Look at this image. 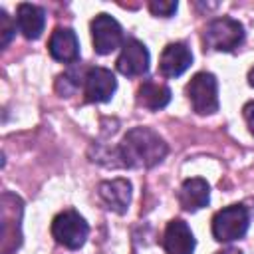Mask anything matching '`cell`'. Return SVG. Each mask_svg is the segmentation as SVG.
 <instances>
[{"mask_svg":"<svg viewBox=\"0 0 254 254\" xmlns=\"http://www.w3.org/2000/svg\"><path fill=\"white\" fill-rule=\"evenodd\" d=\"M169 153L165 139L149 127H133L125 133L117 147V159L123 167L151 169L159 165Z\"/></svg>","mask_w":254,"mask_h":254,"instance_id":"6da1fadb","label":"cell"},{"mask_svg":"<svg viewBox=\"0 0 254 254\" xmlns=\"http://www.w3.org/2000/svg\"><path fill=\"white\" fill-rule=\"evenodd\" d=\"M204 48L214 52H232L244 42V26L228 16L214 18L206 24L202 34Z\"/></svg>","mask_w":254,"mask_h":254,"instance_id":"7a4b0ae2","label":"cell"},{"mask_svg":"<svg viewBox=\"0 0 254 254\" xmlns=\"http://www.w3.org/2000/svg\"><path fill=\"white\" fill-rule=\"evenodd\" d=\"M24 212V202L12 192L2 194L0 206V226H2V254H12L22 244L20 220Z\"/></svg>","mask_w":254,"mask_h":254,"instance_id":"3957f363","label":"cell"},{"mask_svg":"<svg viewBox=\"0 0 254 254\" xmlns=\"http://www.w3.org/2000/svg\"><path fill=\"white\" fill-rule=\"evenodd\" d=\"M87 234H89V226H87L85 218L73 208L60 212L52 220V236L56 238L58 244H62L69 250L81 248L87 240Z\"/></svg>","mask_w":254,"mask_h":254,"instance_id":"277c9868","label":"cell"},{"mask_svg":"<svg viewBox=\"0 0 254 254\" xmlns=\"http://www.w3.org/2000/svg\"><path fill=\"white\" fill-rule=\"evenodd\" d=\"M250 216L246 206L230 204L212 216V236L218 242H232L246 234Z\"/></svg>","mask_w":254,"mask_h":254,"instance_id":"5b68a950","label":"cell"},{"mask_svg":"<svg viewBox=\"0 0 254 254\" xmlns=\"http://www.w3.org/2000/svg\"><path fill=\"white\" fill-rule=\"evenodd\" d=\"M187 95L192 109L198 115H210L218 111V83L208 71H198L187 85Z\"/></svg>","mask_w":254,"mask_h":254,"instance_id":"8992f818","label":"cell"},{"mask_svg":"<svg viewBox=\"0 0 254 254\" xmlns=\"http://www.w3.org/2000/svg\"><path fill=\"white\" fill-rule=\"evenodd\" d=\"M91 40H93V50L99 56H107L121 46L123 28L113 16L97 14L91 20Z\"/></svg>","mask_w":254,"mask_h":254,"instance_id":"52a82bcc","label":"cell"},{"mask_svg":"<svg viewBox=\"0 0 254 254\" xmlns=\"http://www.w3.org/2000/svg\"><path fill=\"white\" fill-rule=\"evenodd\" d=\"M117 79L107 67H87L83 73V93L89 103H105L113 97Z\"/></svg>","mask_w":254,"mask_h":254,"instance_id":"ba28073f","label":"cell"},{"mask_svg":"<svg viewBox=\"0 0 254 254\" xmlns=\"http://www.w3.org/2000/svg\"><path fill=\"white\" fill-rule=\"evenodd\" d=\"M149 50L145 48L143 42L139 40H127L121 48V54L115 62L117 65V71L127 75V77H137V75H143L147 73L149 69Z\"/></svg>","mask_w":254,"mask_h":254,"instance_id":"9c48e42d","label":"cell"},{"mask_svg":"<svg viewBox=\"0 0 254 254\" xmlns=\"http://www.w3.org/2000/svg\"><path fill=\"white\" fill-rule=\"evenodd\" d=\"M97 194L107 210H113L117 214H125L131 202V183L127 179H111L103 181L97 187Z\"/></svg>","mask_w":254,"mask_h":254,"instance_id":"30bf717a","label":"cell"},{"mask_svg":"<svg viewBox=\"0 0 254 254\" xmlns=\"http://www.w3.org/2000/svg\"><path fill=\"white\" fill-rule=\"evenodd\" d=\"M190 64H192V54L189 46L183 42H175L163 50L159 60V71L165 77H179L190 67Z\"/></svg>","mask_w":254,"mask_h":254,"instance_id":"8fae6325","label":"cell"},{"mask_svg":"<svg viewBox=\"0 0 254 254\" xmlns=\"http://www.w3.org/2000/svg\"><path fill=\"white\" fill-rule=\"evenodd\" d=\"M50 56L64 64H75L79 60V42L73 30L69 28H56L48 42Z\"/></svg>","mask_w":254,"mask_h":254,"instance_id":"7c38bea8","label":"cell"},{"mask_svg":"<svg viewBox=\"0 0 254 254\" xmlns=\"http://www.w3.org/2000/svg\"><path fill=\"white\" fill-rule=\"evenodd\" d=\"M194 236L189 228V224L181 218H175L167 224L163 246L167 254H192L194 252Z\"/></svg>","mask_w":254,"mask_h":254,"instance_id":"4fadbf2b","label":"cell"},{"mask_svg":"<svg viewBox=\"0 0 254 254\" xmlns=\"http://www.w3.org/2000/svg\"><path fill=\"white\" fill-rule=\"evenodd\" d=\"M210 200V187L204 179H187L179 189V204L187 212H196L204 208Z\"/></svg>","mask_w":254,"mask_h":254,"instance_id":"5bb4252c","label":"cell"},{"mask_svg":"<svg viewBox=\"0 0 254 254\" xmlns=\"http://www.w3.org/2000/svg\"><path fill=\"white\" fill-rule=\"evenodd\" d=\"M16 24L24 38L38 40L46 26V12H44V8H40L36 4L24 2L16 10Z\"/></svg>","mask_w":254,"mask_h":254,"instance_id":"9a60e30c","label":"cell"},{"mask_svg":"<svg viewBox=\"0 0 254 254\" xmlns=\"http://www.w3.org/2000/svg\"><path fill=\"white\" fill-rule=\"evenodd\" d=\"M169 101H171V89L165 83L155 81V79L143 81L137 91V103L151 111H159V109L167 107Z\"/></svg>","mask_w":254,"mask_h":254,"instance_id":"2e32d148","label":"cell"},{"mask_svg":"<svg viewBox=\"0 0 254 254\" xmlns=\"http://www.w3.org/2000/svg\"><path fill=\"white\" fill-rule=\"evenodd\" d=\"M14 32H16V24L8 16V12L4 8H0V44H2V48H6L10 44Z\"/></svg>","mask_w":254,"mask_h":254,"instance_id":"e0dca14e","label":"cell"},{"mask_svg":"<svg viewBox=\"0 0 254 254\" xmlns=\"http://www.w3.org/2000/svg\"><path fill=\"white\" fill-rule=\"evenodd\" d=\"M177 8H179V4L177 2H173V0H169V2H165V0H153L151 4H149V10H151V14L153 16H161V18H171L175 12H177Z\"/></svg>","mask_w":254,"mask_h":254,"instance_id":"ac0fdd59","label":"cell"},{"mask_svg":"<svg viewBox=\"0 0 254 254\" xmlns=\"http://www.w3.org/2000/svg\"><path fill=\"white\" fill-rule=\"evenodd\" d=\"M242 115H244V121L250 129V133L254 135V101H248L244 107H242Z\"/></svg>","mask_w":254,"mask_h":254,"instance_id":"d6986e66","label":"cell"},{"mask_svg":"<svg viewBox=\"0 0 254 254\" xmlns=\"http://www.w3.org/2000/svg\"><path fill=\"white\" fill-rule=\"evenodd\" d=\"M218 254H242L240 250H236V248H226V250H220Z\"/></svg>","mask_w":254,"mask_h":254,"instance_id":"ffe728a7","label":"cell"},{"mask_svg":"<svg viewBox=\"0 0 254 254\" xmlns=\"http://www.w3.org/2000/svg\"><path fill=\"white\" fill-rule=\"evenodd\" d=\"M248 83H250V85L254 87V67H252V69L248 71Z\"/></svg>","mask_w":254,"mask_h":254,"instance_id":"44dd1931","label":"cell"}]
</instances>
